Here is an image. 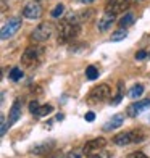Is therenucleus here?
<instances>
[{
	"label": "nucleus",
	"instance_id": "19",
	"mask_svg": "<svg viewBox=\"0 0 150 158\" xmlns=\"http://www.w3.org/2000/svg\"><path fill=\"white\" fill-rule=\"evenodd\" d=\"M85 76H87L89 81H94V79L98 77V69L95 66H87V69H85Z\"/></svg>",
	"mask_w": 150,
	"mask_h": 158
},
{
	"label": "nucleus",
	"instance_id": "11",
	"mask_svg": "<svg viewBox=\"0 0 150 158\" xmlns=\"http://www.w3.org/2000/svg\"><path fill=\"white\" fill-rule=\"evenodd\" d=\"M21 111H23V108H21V100L16 98L15 102H13V105H11L10 113H8V123H6V126L10 127L11 124H15L16 121L21 118Z\"/></svg>",
	"mask_w": 150,
	"mask_h": 158
},
{
	"label": "nucleus",
	"instance_id": "17",
	"mask_svg": "<svg viewBox=\"0 0 150 158\" xmlns=\"http://www.w3.org/2000/svg\"><path fill=\"white\" fill-rule=\"evenodd\" d=\"M53 111V106L52 105H40L37 110H35V113H34V116H39V118H42V116H47L48 113H52Z\"/></svg>",
	"mask_w": 150,
	"mask_h": 158
},
{
	"label": "nucleus",
	"instance_id": "14",
	"mask_svg": "<svg viewBox=\"0 0 150 158\" xmlns=\"http://www.w3.org/2000/svg\"><path fill=\"white\" fill-rule=\"evenodd\" d=\"M115 19H116V15H110V13H105V15L98 19V31H100V32H103V31L108 29V27H111V24L115 23Z\"/></svg>",
	"mask_w": 150,
	"mask_h": 158
},
{
	"label": "nucleus",
	"instance_id": "10",
	"mask_svg": "<svg viewBox=\"0 0 150 158\" xmlns=\"http://www.w3.org/2000/svg\"><path fill=\"white\" fill-rule=\"evenodd\" d=\"M105 145H106V140L103 137H97V139H92V140H89L87 143H85L82 152L85 155H92V153H97L98 150H102Z\"/></svg>",
	"mask_w": 150,
	"mask_h": 158
},
{
	"label": "nucleus",
	"instance_id": "25",
	"mask_svg": "<svg viewBox=\"0 0 150 158\" xmlns=\"http://www.w3.org/2000/svg\"><path fill=\"white\" fill-rule=\"evenodd\" d=\"M63 158H82V156H81L79 152H69V153H66Z\"/></svg>",
	"mask_w": 150,
	"mask_h": 158
},
{
	"label": "nucleus",
	"instance_id": "28",
	"mask_svg": "<svg viewBox=\"0 0 150 158\" xmlns=\"http://www.w3.org/2000/svg\"><path fill=\"white\" fill-rule=\"evenodd\" d=\"M77 2H81V3H85V5H89L92 2H95V0H77Z\"/></svg>",
	"mask_w": 150,
	"mask_h": 158
},
{
	"label": "nucleus",
	"instance_id": "9",
	"mask_svg": "<svg viewBox=\"0 0 150 158\" xmlns=\"http://www.w3.org/2000/svg\"><path fill=\"white\" fill-rule=\"evenodd\" d=\"M23 16L27 19H39L42 16V5L39 2H29L23 8Z\"/></svg>",
	"mask_w": 150,
	"mask_h": 158
},
{
	"label": "nucleus",
	"instance_id": "8",
	"mask_svg": "<svg viewBox=\"0 0 150 158\" xmlns=\"http://www.w3.org/2000/svg\"><path fill=\"white\" fill-rule=\"evenodd\" d=\"M150 108V98H144V100H137V102L131 103L126 108V114L129 118H135L137 114H140L142 111H145Z\"/></svg>",
	"mask_w": 150,
	"mask_h": 158
},
{
	"label": "nucleus",
	"instance_id": "16",
	"mask_svg": "<svg viewBox=\"0 0 150 158\" xmlns=\"http://www.w3.org/2000/svg\"><path fill=\"white\" fill-rule=\"evenodd\" d=\"M142 94H144V85H142V84H135V85H132V87L129 89V94H127V95L135 100V98H139Z\"/></svg>",
	"mask_w": 150,
	"mask_h": 158
},
{
	"label": "nucleus",
	"instance_id": "2",
	"mask_svg": "<svg viewBox=\"0 0 150 158\" xmlns=\"http://www.w3.org/2000/svg\"><path fill=\"white\" fill-rule=\"evenodd\" d=\"M144 132L139 131V129H132V131H124V132H119L113 137V143H116L119 147H124V145H131V143H137L140 140H144Z\"/></svg>",
	"mask_w": 150,
	"mask_h": 158
},
{
	"label": "nucleus",
	"instance_id": "12",
	"mask_svg": "<svg viewBox=\"0 0 150 158\" xmlns=\"http://www.w3.org/2000/svg\"><path fill=\"white\" fill-rule=\"evenodd\" d=\"M123 123H124V116H123V114H115V116L110 118V119L103 124V131H106V132L115 131V129H118Z\"/></svg>",
	"mask_w": 150,
	"mask_h": 158
},
{
	"label": "nucleus",
	"instance_id": "24",
	"mask_svg": "<svg viewBox=\"0 0 150 158\" xmlns=\"http://www.w3.org/2000/svg\"><path fill=\"white\" fill-rule=\"evenodd\" d=\"M145 56H147V52H145V50H139V52L135 53V60H144Z\"/></svg>",
	"mask_w": 150,
	"mask_h": 158
},
{
	"label": "nucleus",
	"instance_id": "27",
	"mask_svg": "<svg viewBox=\"0 0 150 158\" xmlns=\"http://www.w3.org/2000/svg\"><path fill=\"white\" fill-rule=\"evenodd\" d=\"M84 118H85V121H89V123H92V121H94V118H95V114H94V111H87Z\"/></svg>",
	"mask_w": 150,
	"mask_h": 158
},
{
	"label": "nucleus",
	"instance_id": "22",
	"mask_svg": "<svg viewBox=\"0 0 150 158\" xmlns=\"http://www.w3.org/2000/svg\"><path fill=\"white\" fill-rule=\"evenodd\" d=\"M127 158H148V156L144 152H132V153H129Z\"/></svg>",
	"mask_w": 150,
	"mask_h": 158
},
{
	"label": "nucleus",
	"instance_id": "13",
	"mask_svg": "<svg viewBox=\"0 0 150 158\" xmlns=\"http://www.w3.org/2000/svg\"><path fill=\"white\" fill-rule=\"evenodd\" d=\"M55 147V143H53V140H48V142H40V143H37V145H34V147H31V150L29 152L31 153H34V155H45L47 152H50Z\"/></svg>",
	"mask_w": 150,
	"mask_h": 158
},
{
	"label": "nucleus",
	"instance_id": "5",
	"mask_svg": "<svg viewBox=\"0 0 150 158\" xmlns=\"http://www.w3.org/2000/svg\"><path fill=\"white\" fill-rule=\"evenodd\" d=\"M111 97V89H110V85H106V84H100L97 85V87H94L90 90V94H89V102H105V100H108Z\"/></svg>",
	"mask_w": 150,
	"mask_h": 158
},
{
	"label": "nucleus",
	"instance_id": "23",
	"mask_svg": "<svg viewBox=\"0 0 150 158\" xmlns=\"http://www.w3.org/2000/svg\"><path fill=\"white\" fill-rule=\"evenodd\" d=\"M110 155L108 153H92V155H87V158H108Z\"/></svg>",
	"mask_w": 150,
	"mask_h": 158
},
{
	"label": "nucleus",
	"instance_id": "20",
	"mask_svg": "<svg viewBox=\"0 0 150 158\" xmlns=\"http://www.w3.org/2000/svg\"><path fill=\"white\" fill-rule=\"evenodd\" d=\"M21 77H23V71H21V68H11L10 69V79L11 81H19Z\"/></svg>",
	"mask_w": 150,
	"mask_h": 158
},
{
	"label": "nucleus",
	"instance_id": "21",
	"mask_svg": "<svg viewBox=\"0 0 150 158\" xmlns=\"http://www.w3.org/2000/svg\"><path fill=\"white\" fill-rule=\"evenodd\" d=\"M63 11H65V6H63V3H58L55 6V8L52 10V16L53 18H60L63 15Z\"/></svg>",
	"mask_w": 150,
	"mask_h": 158
},
{
	"label": "nucleus",
	"instance_id": "7",
	"mask_svg": "<svg viewBox=\"0 0 150 158\" xmlns=\"http://www.w3.org/2000/svg\"><path fill=\"white\" fill-rule=\"evenodd\" d=\"M131 2L129 0H108L105 5V13H110V15H119V13H124L129 8Z\"/></svg>",
	"mask_w": 150,
	"mask_h": 158
},
{
	"label": "nucleus",
	"instance_id": "6",
	"mask_svg": "<svg viewBox=\"0 0 150 158\" xmlns=\"http://www.w3.org/2000/svg\"><path fill=\"white\" fill-rule=\"evenodd\" d=\"M19 27H21V18H19V16H13V18H10V19L3 24L2 32H0V37H2V40L10 39L13 34H16V32H18Z\"/></svg>",
	"mask_w": 150,
	"mask_h": 158
},
{
	"label": "nucleus",
	"instance_id": "18",
	"mask_svg": "<svg viewBox=\"0 0 150 158\" xmlns=\"http://www.w3.org/2000/svg\"><path fill=\"white\" fill-rule=\"evenodd\" d=\"M127 35V31L126 29H118L111 34V40L113 42H119V40H124V37Z\"/></svg>",
	"mask_w": 150,
	"mask_h": 158
},
{
	"label": "nucleus",
	"instance_id": "1",
	"mask_svg": "<svg viewBox=\"0 0 150 158\" xmlns=\"http://www.w3.org/2000/svg\"><path fill=\"white\" fill-rule=\"evenodd\" d=\"M58 44H65V42L71 40L79 35L81 32V27L79 24H74V23H69L68 19H63L61 23L58 24Z\"/></svg>",
	"mask_w": 150,
	"mask_h": 158
},
{
	"label": "nucleus",
	"instance_id": "15",
	"mask_svg": "<svg viewBox=\"0 0 150 158\" xmlns=\"http://www.w3.org/2000/svg\"><path fill=\"white\" fill-rule=\"evenodd\" d=\"M132 23H134V15L132 13H126V15L118 21V26H119V29H124V27H129Z\"/></svg>",
	"mask_w": 150,
	"mask_h": 158
},
{
	"label": "nucleus",
	"instance_id": "26",
	"mask_svg": "<svg viewBox=\"0 0 150 158\" xmlns=\"http://www.w3.org/2000/svg\"><path fill=\"white\" fill-rule=\"evenodd\" d=\"M39 106H40V105H39L37 102H31V103H29V111L34 114V113H35V110H37Z\"/></svg>",
	"mask_w": 150,
	"mask_h": 158
},
{
	"label": "nucleus",
	"instance_id": "4",
	"mask_svg": "<svg viewBox=\"0 0 150 158\" xmlns=\"http://www.w3.org/2000/svg\"><path fill=\"white\" fill-rule=\"evenodd\" d=\"M55 31V26L52 23H48V21H44V23H40L37 27L34 29L32 35L31 37L35 40V42H45L52 37V34Z\"/></svg>",
	"mask_w": 150,
	"mask_h": 158
},
{
	"label": "nucleus",
	"instance_id": "3",
	"mask_svg": "<svg viewBox=\"0 0 150 158\" xmlns=\"http://www.w3.org/2000/svg\"><path fill=\"white\" fill-rule=\"evenodd\" d=\"M42 53H44V48L39 47V45H31L24 50V53L21 55V63L24 64V66H35L40 58H42Z\"/></svg>",
	"mask_w": 150,
	"mask_h": 158
}]
</instances>
